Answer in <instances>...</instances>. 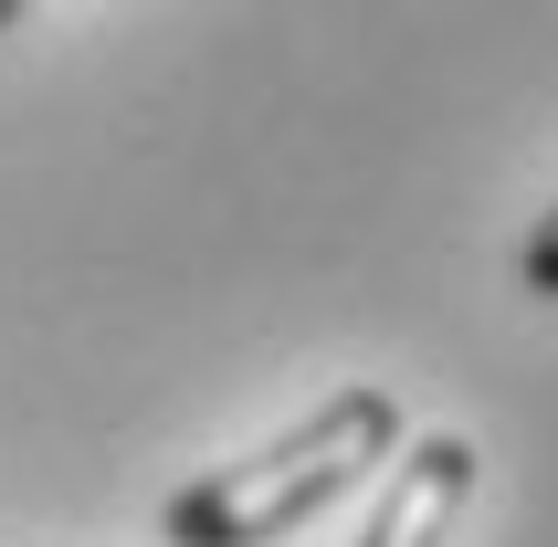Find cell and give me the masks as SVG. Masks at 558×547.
I'll return each mask as SVG.
<instances>
[{
  "instance_id": "cell-1",
  "label": "cell",
  "mask_w": 558,
  "mask_h": 547,
  "mask_svg": "<svg viewBox=\"0 0 558 547\" xmlns=\"http://www.w3.org/2000/svg\"><path fill=\"white\" fill-rule=\"evenodd\" d=\"M390 442H401V400L390 390H338L316 422L284 431L275 453L221 463V474H201L190 495H169L158 526H169V547H264V537H284V526H306L316 506H338Z\"/></svg>"
},
{
  "instance_id": "cell-2",
  "label": "cell",
  "mask_w": 558,
  "mask_h": 547,
  "mask_svg": "<svg viewBox=\"0 0 558 547\" xmlns=\"http://www.w3.org/2000/svg\"><path fill=\"white\" fill-rule=\"evenodd\" d=\"M464 495H474V442L433 431V442L390 474V495H379V516H369V537H359V547H442V526H453Z\"/></svg>"
},
{
  "instance_id": "cell-3",
  "label": "cell",
  "mask_w": 558,
  "mask_h": 547,
  "mask_svg": "<svg viewBox=\"0 0 558 547\" xmlns=\"http://www.w3.org/2000/svg\"><path fill=\"white\" fill-rule=\"evenodd\" d=\"M527 295H558V211L537 221V243H527Z\"/></svg>"
}]
</instances>
